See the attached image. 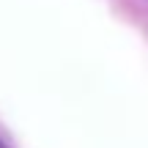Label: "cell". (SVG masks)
<instances>
[{
	"instance_id": "obj_1",
	"label": "cell",
	"mask_w": 148,
	"mask_h": 148,
	"mask_svg": "<svg viewBox=\"0 0 148 148\" xmlns=\"http://www.w3.org/2000/svg\"><path fill=\"white\" fill-rule=\"evenodd\" d=\"M0 148H11V145H8V143H5V140H3V137H0Z\"/></svg>"
}]
</instances>
